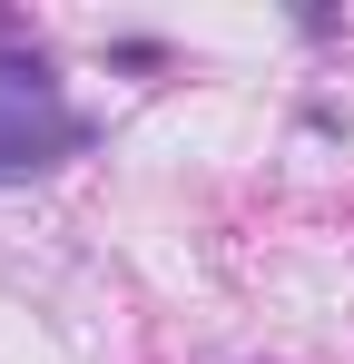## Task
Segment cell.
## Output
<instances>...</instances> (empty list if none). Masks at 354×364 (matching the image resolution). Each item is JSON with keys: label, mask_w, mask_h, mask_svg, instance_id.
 <instances>
[{"label": "cell", "mask_w": 354, "mask_h": 364, "mask_svg": "<svg viewBox=\"0 0 354 364\" xmlns=\"http://www.w3.org/2000/svg\"><path fill=\"white\" fill-rule=\"evenodd\" d=\"M0 89H50V60H20V50H0Z\"/></svg>", "instance_id": "7a4b0ae2"}, {"label": "cell", "mask_w": 354, "mask_h": 364, "mask_svg": "<svg viewBox=\"0 0 354 364\" xmlns=\"http://www.w3.org/2000/svg\"><path fill=\"white\" fill-rule=\"evenodd\" d=\"M89 148V119L59 89H0V178H40Z\"/></svg>", "instance_id": "6da1fadb"}, {"label": "cell", "mask_w": 354, "mask_h": 364, "mask_svg": "<svg viewBox=\"0 0 354 364\" xmlns=\"http://www.w3.org/2000/svg\"><path fill=\"white\" fill-rule=\"evenodd\" d=\"M109 60H118V69H168V50H158V40H118Z\"/></svg>", "instance_id": "3957f363"}]
</instances>
